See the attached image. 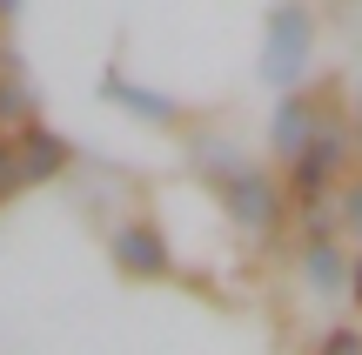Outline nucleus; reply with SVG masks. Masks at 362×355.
I'll list each match as a JSON object with an SVG mask.
<instances>
[{
    "label": "nucleus",
    "instance_id": "f257e3e1",
    "mask_svg": "<svg viewBox=\"0 0 362 355\" xmlns=\"http://www.w3.org/2000/svg\"><path fill=\"white\" fill-rule=\"evenodd\" d=\"M342 161H349V128H342V121H329V128H315L309 141L296 148V161H288V195H296V201L329 195V181H336Z\"/></svg>",
    "mask_w": 362,
    "mask_h": 355
},
{
    "label": "nucleus",
    "instance_id": "f03ea898",
    "mask_svg": "<svg viewBox=\"0 0 362 355\" xmlns=\"http://www.w3.org/2000/svg\"><path fill=\"white\" fill-rule=\"evenodd\" d=\"M221 195H228V208L242 215L255 235H275V222H282V195H275V181L262 168H242V161H235V168L221 174Z\"/></svg>",
    "mask_w": 362,
    "mask_h": 355
},
{
    "label": "nucleus",
    "instance_id": "7ed1b4c3",
    "mask_svg": "<svg viewBox=\"0 0 362 355\" xmlns=\"http://www.w3.org/2000/svg\"><path fill=\"white\" fill-rule=\"evenodd\" d=\"M302 61H309V13L282 7L269 27V80H302Z\"/></svg>",
    "mask_w": 362,
    "mask_h": 355
},
{
    "label": "nucleus",
    "instance_id": "20e7f679",
    "mask_svg": "<svg viewBox=\"0 0 362 355\" xmlns=\"http://www.w3.org/2000/svg\"><path fill=\"white\" fill-rule=\"evenodd\" d=\"M115 262L128 268V275H161V268H168V248H161V235L148 222H128L115 235Z\"/></svg>",
    "mask_w": 362,
    "mask_h": 355
},
{
    "label": "nucleus",
    "instance_id": "39448f33",
    "mask_svg": "<svg viewBox=\"0 0 362 355\" xmlns=\"http://www.w3.org/2000/svg\"><path fill=\"white\" fill-rule=\"evenodd\" d=\"M13 168H21V181H47L54 168H67V148L54 141L47 128L27 121V128H21V161H13Z\"/></svg>",
    "mask_w": 362,
    "mask_h": 355
},
{
    "label": "nucleus",
    "instance_id": "423d86ee",
    "mask_svg": "<svg viewBox=\"0 0 362 355\" xmlns=\"http://www.w3.org/2000/svg\"><path fill=\"white\" fill-rule=\"evenodd\" d=\"M309 134H315V101H309V94H288V101L275 107V148H282V155H296Z\"/></svg>",
    "mask_w": 362,
    "mask_h": 355
},
{
    "label": "nucleus",
    "instance_id": "0eeeda50",
    "mask_svg": "<svg viewBox=\"0 0 362 355\" xmlns=\"http://www.w3.org/2000/svg\"><path fill=\"white\" fill-rule=\"evenodd\" d=\"M309 275H315V289H342V248H336V241L315 235V248H309Z\"/></svg>",
    "mask_w": 362,
    "mask_h": 355
},
{
    "label": "nucleus",
    "instance_id": "6e6552de",
    "mask_svg": "<svg viewBox=\"0 0 362 355\" xmlns=\"http://www.w3.org/2000/svg\"><path fill=\"white\" fill-rule=\"evenodd\" d=\"M107 94H115L121 107H141L148 121H175V107L161 101V94H141V88H128V80H107Z\"/></svg>",
    "mask_w": 362,
    "mask_h": 355
},
{
    "label": "nucleus",
    "instance_id": "1a4fd4ad",
    "mask_svg": "<svg viewBox=\"0 0 362 355\" xmlns=\"http://www.w3.org/2000/svg\"><path fill=\"white\" fill-rule=\"evenodd\" d=\"M27 94H21V80H0V128H27Z\"/></svg>",
    "mask_w": 362,
    "mask_h": 355
},
{
    "label": "nucleus",
    "instance_id": "9d476101",
    "mask_svg": "<svg viewBox=\"0 0 362 355\" xmlns=\"http://www.w3.org/2000/svg\"><path fill=\"white\" fill-rule=\"evenodd\" d=\"M315 355H362V329H336V335H329V342L315 349Z\"/></svg>",
    "mask_w": 362,
    "mask_h": 355
},
{
    "label": "nucleus",
    "instance_id": "9b49d317",
    "mask_svg": "<svg viewBox=\"0 0 362 355\" xmlns=\"http://www.w3.org/2000/svg\"><path fill=\"white\" fill-rule=\"evenodd\" d=\"M349 275H356V282H349V295H356V302H362V262H356V268H349Z\"/></svg>",
    "mask_w": 362,
    "mask_h": 355
},
{
    "label": "nucleus",
    "instance_id": "f8f14e48",
    "mask_svg": "<svg viewBox=\"0 0 362 355\" xmlns=\"http://www.w3.org/2000/svg\"><path fill=\"white\" fill-rule=\"evenodd\" d=\"M7 7H13V0H0V13H7Z\"/></svg>",
    "mask_w": 362,
    "mask_h": 355
}]
</instances>
